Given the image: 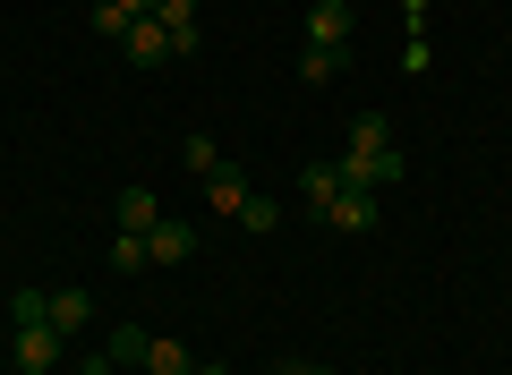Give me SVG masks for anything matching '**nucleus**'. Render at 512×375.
<instances>
[{"instance_id":"nucleus-1","label":"nucleus","mask_w":512,"mask_h":375,"mask_svg":"<svg viewBox=\"0 0 512 375\" xmlns=\"http://www.w3.org/2000/svg\"><path fill=\"white\" fill-rule=\"evenodd\" d=\"M333 171H342V188H402V145H342L333 154Z\"/></svg>"},{"instance_id":"nucleus-2","label":"nucleus","mask_w":512,"mask_h":375,"mask_svg":"<svg viewBox=\"0 0 512 375\" xmlns=\"http://www.w3.org/2000/svg\"><path fill=\"white\" fill-rule=\"evenodd\" d=\"M60 350H69V333H60L52 316H43V324H18V375H52Z\"/></svg>"},{"instance_id":"nucleus-3","label":"nucleus","mask_w":512,"mask_h":375,"mask_svg":"<svg viewBox=\"0 0 512 375\" xmlns=\"http://www.w3.org/2000/svg\"><path fill=\"white\" fill-rule=\"evenodd\" d=\"M325 231H376V188H333V205H325Z\"/></svg>"},{"instance_id":"nucleus-4","label":"nucleus","mask_w":512,"mask_h":375,"mask_svg":"<svg viewBox=\"0 0 512 375\" xmlns=\"http://www.w3.org/2000/svg\"><path fill=\"white\" fill-rule=\"evenodd\" d=\"M120 52H128V69H163V60H180V52H171V35H163L154 18H137V26H128V35H120Z\"/></svg>"},{"instance_id":"nucleus-5","label":"nucleus","mask_w":512,"mask_h":375,"mask_svg":"<svg viewBox=\"0 0 512 375\" xmlns=\"http://www.w3.org/2000/svg\"><path fill=\"white\" fill-rule=\"evenodd\" d=\"M205 205H214V214H239V205H248V171H239V162H214V171H205Z\"/></svg>"},{"instance_id":"nucleus-6","label":"nucleus","mask_w":512,"mask_h":375,"mask_svg":"<svg viewBox=\"0 0 512 375\" xmlns=\"http://www.w3.org/2000/svg\"><path fill=\"white\" fill-rule=\"evenodd\" d=\"M308 43H333V52H350V0H316V9H308Z\"/></svg>"},{"instance_id":"nucleus-7","label":"nucleus","mask_w":512,"mask_h":375,"mask_svg":"<svg viewBox=\"0 0 512 375\" xmlns=\"http://www.w3.org/2000/svg\"><path fill=\"white\" fill-rule=\"evenodd\" d=\"M146 256H154V265H188V256H197V239H188V222H154V231H146Z\"/></svg>"},{"instance_id":"nucleus-8","label":"nucleus","mask_w":512,"mask_h":375,"mask_svg":"<svg viewBox=\"0 0 512 375\" xmlns=\"http://www.w3.org/2000/svg\"><path fill=\"white\" fill-rule=\"evenodd\" d=\"M154 26L171 35V52H197V0H154Z\"/></svg>"},{"instance_id":"nucleus-9","label":"nucleus","mask_w":512,"mask_h":375,"mask_svg":"<svg viewBox=\"0 0 512 375\" xmlns=\"http://www.w3.org/2000/svg\"><path fill=\"white\" fill-rule=\"evenodd\" d=\"M333 188H342V171H333V162H308V171H299V205H308L316 222H325V205H333Z\"/></svg>"},{"instance_id":"nucleus-10","label":"nucleus","mask_w":512,"mask_h":375,"mask_svg":"<svg viewBox=\"0 0 512 375\" xmlns=\"http://www.w3.org/2000/svg\"><path fill=\"white\" fill-rule=\"evenodd\" d=\"M137 18H154V0H103V9H94V35H111V43H120Z\"/></svg>"},{"instance_id":"nucleus-11","label":"nucleus","mask_w":512,"mask_h":375,"mask_svg":"<svg viewBox=\"0 0 512 375\" xmlns=\"http://www.w3.org/2000/svg\"><path fill=\"white\" fill-rule=\"evenodd\" d=\"M146 324H111V341H103V358H111V367H146Z\"/></svg>"},{"instance_id":"nucleus-12","label":"nucleus","mask_w":512,"mask_h":375,"mask_svg":"<svg viewBox=\"0 0 512 375\" xmlns=\"http://www.w3.org/2000/svg\"><path fill=\"white\" fill-rule=\"evenodd\" d=\"M154 222H163V205H154V188H120V231H137V239H146Z\"/></svg>"},{"instance_id":"nucleus-13","label":"nucleus","mask_w":512,"mask_h":375,"mask_svg":"<svg viewBox=\"0 0 512 375\" xmlns=\"http://www.w3.org/2000/svg\"><path fill=\"white\" fill-rule=\"evenodd\" d=\"M52 324H60V333H77V324H94V290H52Z\"/></svg>"},{"instance_id":"nucleus-14","label":"nucleus","mask_w":512,"mask_h":375,"mask_svg":"<svg viewBox=\"0 0 512 375\" xmlns=\"http://www.w3.org/2000/svg\"><path fill=\"white\" fill-rule=\"evenodd\" d=\"M350 69V52H333V43H308V52H299V77H308V86H325V77H342Z\"/></svg>"},{"instance_id":"nucleus-15","label":"nucleus","mask_w":512,"mask_h":375,"mask_svg":"<svg viewBox=\"0 0 512 375\" xmlns=\"http://www.w3.org/2000/svg\"><path fill=\"white\" fill-rule=\"evenodd\" d=\"M231 222H239V231H256V239H265V231H282V205H274V197H248V205H239Z\"/></svg>"},{"instance_id":"nucleus-16","label":"nucleus","mask_w":512,"mask_h":375,"mask_svg":"<svg viewBox=\"0 0 512 375\" xmlns=\"http://www.w3.org/2000/svg\"><path fill=\"white\" fill-rule=\"evenodd\" d=\"M146 375H197L180 341H146Z\"/></svg>"},{"instance_id":"nucleus-17","label":"nucleus","mask_w":512,"mask_h":375,"mask_svg":"<svg viewBox=\"0 0 512 375\" xmlns=\"http://www.w3.org/2000/svg\"><path fill=\"white\" fill-rule=\"evenodd\" d=\"M146 265H154V256H146V239H137V231L111 239V273H146Z\"/></svg>"},{"instance_id":"nucleus-18","label":"nucleus","mask_w":512,"mask_h":375,"mask_svg":"<svg viewBox=\"0 0 512 375\" xmlns=\"http://www.w3.org/2000/svg\"><path fill=\"white\" fill-rule=\"evenodd\" d=\"M350 145H393V128H384V111H359V120H350Z\"/></svg>"},{"instance_id":"nucleus-19","label":"nucleus","mask_w":512,"mask_h":375,"mask_svg":"<svg viewBox=\"0 0 512 375\" xmlns=\"http://www.w3.org/2000/svg\"><path fill=\"white\" fill-rule=\"evenodd\" d=\"M214 162H222V145H214V137H188V179H205Z\"/></svg>"},{"instance_id":"nucleus-20","label":"nucleus","mask_w":512,"mask_h":375,"mask_svg":"<svg viewBox=\"0 0 512 375\" xmlns=\"http://www.w3.org/2000/svg\"><path fill=\"white\" fill-rule=\"evenodd\" d=\"M9 316H18V324H43V316H52V299H43V290H18V299H9Z\"/></svg>"},{"instance_id":"nucleus-21","label":"nucleus","mask_w":512,"mask_h":375,"mask_svg":"<svg viewBox=\"0 0 512 375\" xmlns=\"http://www.w3.org/2000/svg\"><path fill=\"white\" fill-rule=\"evenodd\" d=\"M282 375H333V367H299V358H291V367H282Z\"/></svg>"},{"instance_id":"nucleus-22","label":"nucleus","mask_w":512,"mask_h":375,"mask_svg":"<svg viewBox=\"0 0 512 375\" xmlns=\"http://www.w3.org/2000/svg\"><path fill=\"white\" fill-rule=\"evenodd\" d=\"M86 375H120V367H111V358H94V367H86Z\"/></svg>"},{"instance_id":"nucleus-23","label":"nucleus","mask_w":512,"mask_h":375,"mask_svg":"<svg viewBox=\"0 0 512 375\" xmlns=\"http://www.w3.org/2000/svg\"><path fill=\"white\" fill-rule=\"evenodd\" d=\"M197 375H231V367H214V358H205V367H197Z\"/></svg>"}]
</instances>
